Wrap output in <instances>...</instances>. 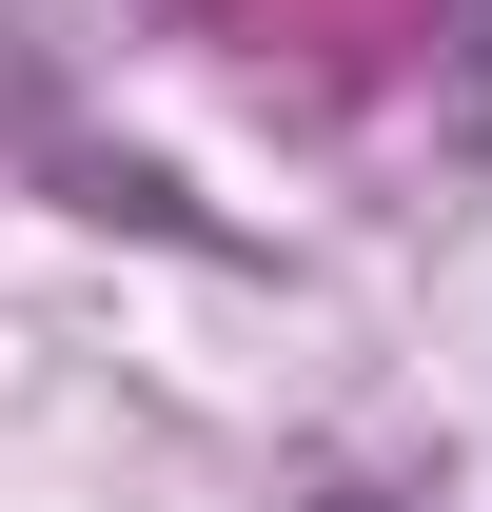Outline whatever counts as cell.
<instances>
[{"label":"cell","mask_w":492,"mask_h":512,"mask_svg":"<svg viewBox=\"0 0 492 512\" xmlns=\"http://www.w3.org/2000/svg\"><path fill=\"white\" fill-rule=\"evenodd\" d=\"M453 138L492 158V0H473V79H453Z\"/></svg>","instance_id":"cell-1"},{"label":"cell","mask_w":492,"mask_h":512,"mask_svg":"<svg viewBox=\"0 0 492 512\" xmlns=\"http://www.w3.org/2000/svg\"><path fill=\"white\" fill-rule=\"evenodd\" d=\"M335 512H414V493H335Z\"/></svg>","instance_id":"cell-2"}]
</instances>
